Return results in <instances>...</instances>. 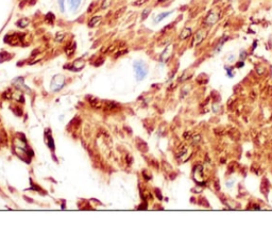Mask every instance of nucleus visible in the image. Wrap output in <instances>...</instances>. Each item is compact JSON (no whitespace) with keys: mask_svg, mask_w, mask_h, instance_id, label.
Returning a JSON list of instances; mask_svg holds the SVG:
<instances>
[{"mask_svg":"<svg viewBox=\"0 0 272 245\" xmlns=\"http://www.w3.org/2000/svg\"><path fill=\"white\" fill-rule=\"evenodd\" d=\"M134 70H135L137 80H143L148 74V67L141 61H137L134 63Z\"/></svg>","mask_w":272,"mask_h":245,"instance_id":"f257e3e1","label":"nucleus"},{"mask_svg":"<svg viewBox=\"0 0 272 245\" xmlns=\"http://www.w3.org/2000/svg\"><path fill=\"white\" fill-rule=\"evenodd\" d=\"M65 84V78L62 75H56L55 77H53L52 81H51V90L54 91H60L64 87Z\"/></svg>","mask_w":272,"mask_h":245,"instance_id":"f03ea898","label":"nucleus"},{"mask_svg":"<svg viewBox=\"0 0 272 245\" xmlns=\"http://www.w3.org/2000/svg\"><path fill=\"white\" fill-rule=\"evenodd\" d=\"M21 41H23V38H21V34H17V33H14V34H8V35L4 38V42L6 43L10 44V45H19V44L21 43Z\"/></svg>","mask_w":272,"mask_h":245,"instance_id":"7ed1b4c3","label":"nucleus"},{"mask_svg":"<svg viewBox=\"0 0 272 245\" xmlns=\"http://www.w3.org/2000/svg\"><path fill=\"white\" fill-rule=\"evenodd\" d=\"M219 20V13L215 11H212L207 14L206 17L204 18V24H207V26H213Z\"/></svg>","mask_w":272,"mask_h":245,"instance_id":"20e7f679","label":"nucleus"},{"mask_svg":"<svg viewBox=\"0 0 272 245\" xmlns=\"http://www.w3.org/2000/svg\"><path fill=\"white\" fill-rule=\"evenodd\" d=\"M206 38V32H205L204 30H202V29H200L199 31H198L197 33H196L195 38H193V45H199V44L202 43L203 41H204V38Z\"/></svg>","mask_w":272,"mask_h":245,"instance_id":"39448f33","label":"nucleus"},{"mask_svg":"<svg viewBox=\"0 0 272 245\" xmlns=\"http://www.w3.org/2000/svg\"><path fill=\"white\" fill-rule=\"evenodd\" d=\"M85 65V62L83 59H77V60L73 61V63L71 64V67H67L69 69L73 70V72H78V70H81Z\"/></svg>","mask_w":272,"mask_h":245,"instance_id":"423d86ee","label":"nucleus"},{"mask_svg":"<svg viewBox=\"0 0 272 245\" xmlns=\"http://www.w3.org/2000/svg\"><path fill=\"white\" fill-rule=\"evenodd\" d=\"M192 28H184L182 30V32L180 33V36H179V38H180L181 41L187 40V38H189L190 35H192Z\"/></svg>","mask_w":272,"mask_h":245,"instance_id":"0eeeda50","label":"nucleus"},{"mask_svg":"<svg viewBox=\"0 0 272 245\" xmlns=\"http://www.w3.org/2000/svg\"><path fill=\"white\" fill-rule=\"evenodd\" d=\"M13 84L15 85L16 87H18L19 90H21V87H23V89H24V90H27V91H29V89L28 87H26V85L24 84V79L23 78H16V79H14L13 80Z\"/></svg>","mask_w":272,"mask_h":245,"instance_id":"6e6552de","label":"nucleus"},{"mask_svg":"<svg viewBox=\"0 0 272 245\" xmlns=\"http://www.w3.org/2000/svg\"><path fill=\"white\" fill-rule=\"evenodd\" d=\"M171 14H172V11L163 12V13L158 14V15L155 17V19H154V20H155V23H160V21H162V20H163V19H165L166 17H168L169 15H171Z\"/></svg>","mask_w":272,"mask_h":245,"instance_id":"1a4fd4ad","label":"nucleus"},{"mask_svg":"<svg viewBox=\"0 0 272 245\" xmlns=\"http://www.w3.org/2000/svg\"><path fill=\"white\" fill-rule=\"evenodd\" d=\"M76 49V44L75 43H69L67 46L65 47V52L67 56H71L73 52H75Z\"/></svg>","mask_w":272,"mask_h":245,"instance_id":"9d476101","label":"nucleus"},{"mask_svg":"<svg viewBox=\"0 0 272 245\" xmlns=\"http://www.w3.org/2000/svg\"><path fill=\"white\" fill-rule=\"evenodd\" d=\"M68 3H69L70 9H71L72 11H75V10H77L78 8H79L81 0H68Z\"/></svg>","mask_w":272,"mask_h":245,"instance_id":"9b49d317","label":"nucleus"},{"mask_svg":"<svg viewBox=\"0 0 272 245\" xmlns=\"http://www.w3.org/2000/svg\"><path fill=\"white\" fill-rule=\"evenodd\" d=\"M29 23H30V21H29L28 18H21L16 23V26L19 27V28H26L29 24Z\"/></svg>","mask_w":272,"mask_h":245,"instance_id":"f8f14e48","label":"nucleus"},{"mask_svg":"<svg viewBox=\"0 0 272 245\" xmlns=\"http://www.w3.org/2000/svg\"><path fill=\"white\" fill-rule=\"evenodd\" d=\"M100 20H101V17H100V16H95V17H93V18L89 20V23H88V26H89L90 28H93V27H95L97 24H99V23H100Z\"/></svg>","mask_w":272,"mask_h":245,"instance_id":"ddd939ff","label":"nucleus"},{"mask_svg":"<svg viewBox=\"0 0 272 245\" xmlns=\"http://www.w3.org/2000/svg\"><path fill=\"white\" fill-rule=\"evenodd\" d=\"M90 99H92V98H90ZM88 101L90 102L92 107L96 108V109H99V108H101V101H100L99 99H97V98H93L92 100H88Z\"/></svg>","mask_w":272,"mask_h":245,"instance_id":"4468645a","label":"nucleus"},{"mask_svg":"<svg viewBox=\"0 0 272 245\" xmlns=\"http://www.w3.org/2000/svg\"><path fill=\"white\" fill-rule=\"evenodd\" d=\"M115 107H117L116 102H113V101H106V102H105V109L112 110V109H114Z\"/></svg>","mask_w":272,"mask_h":245,"instance_id":"2eb2a0df","label":"nucleus"},{"mask_svg":"<svg viewBox=\"0 0 272 245\" xmlns=\"http://www.w3.org/2000/svg\"><path fill=\"white\" fill-rule=\"evenodd\" d=\"M54 19H55V16L53 15V14L51 13V12H50V13H48L47 15H46V20H47L48 23L52 24V23H53V20H54Z\"/></svg>","mask_w":272,"mask_h":245,"instance_id":"dca6fc26","label":"nucleus"},{"mask_svg":"<svg viewBox=\"0 0 272 245\" xmlns=\"http://www.w3.org/2000/svg\"><path fill=\"white\" fill-rule=\"evenodd\" d=\"M48 146L49 148H51L53 150L54 149V144H53V139L52 136H50V134H48Z\"/></svg>","mask_w":272,"mask_h":245,"instance_id":"f3484780","label":"nucleus"},{"mask_svg":"<svg viewBox=\"0 0 272 245\" xmlns=\"http://www.w3.org/2000/svg\"><path fill=\"white\" fill-rule=\"evenodd\" d=\"M64 40V33L63 32H58L55 35V41L56 42H62Z\"/></svg>","mask_w":272,"mask_h":245,"instance_id":"a211bd4d","label":"nucleus"},{"mask_svg":"<svg viewBox=\"0 0 272 245\" xmlns=\"http://www.w3.org/2000/svg\"><path fill=\"white\" fill-rule=\"evenodd\" d=\"M150 11H151L150 9H146V10H144L143 15H141V19H146V18H147V16H148V15H149V13H150Z\"/></svg>","mask_w":272,"mask_h":245,"instance_id":"6ab92c4d","label":"nucleus"},{"mask_svg":"<svg viewBox=\"0 0 272 245\" xmlns=\"http://www.w3.org/2000/svg\"><path fill=\"white\" fill-rule=\"evenodd\" d=\"M111 1H112V0H104L103 3H102V6H101V8L102 9H106L107 7L111 4Z\"/></svg>","mask_w":272,"mask_h":245,"instance_id":"aec40b11","label":"nucleus"},{"mask_svg":"<svg viewBox=\"0 0 272 245\" xmlns=\"http://www.w3.org/2000/svg\"><path fill=\"white\" fill-rule=\"evenodd\" d=\"M148 0H137V1L134 2V6L138 7V6H141V4H144L145 2H147Z\"/></svg>","mask_w":272,"mask_h":245,"instance_id":"412c9836","label":"nucleus"},{"mask_svg":"<svg viewBox=\"0 0 272 245\" xmlns=\"http://www.w3.org/2000/svg\"><path fill=\"white\" fill-rule=\"evenodd\" d=\"M58 4H60V9L62 12L65 11V7H64V0H58Z\"/></svg>","mask_w":272,"mask_h":245,"instance_id":"4be33fe9","label":"nucleus"},{"mask_svg":"<svg viewBox=\"0 0 272 245\" xmlns=\"http://www.w3.org/2000/svg\"><path fill=\"white\" fill-rule=\"evenodd\" d=\"M244 65V61H240V62H238L236 64V67H242V66Z\"/></svg>","mask_w":272,"mask_h":245,"instance_id":"5701e85b","label":"nucleus"},{"mask_svg":"<svg viewBox=\"0 0 272 245\" xmlns=\"http://www.w3.org/2000/svg\"><path fill=\"white\" fill-rule=\"evenodd\" d=\"M244 55H246V52H244V51H242L241 55H240V58H241V60H244Z\"/></svg>","mask_w":272,"mask_h":245,"instance_id":"b1692460","label":"nucleus"},{"mask_svg":"<svg viewBox=\"0 0 272 245\" xmlns=\"http://www.w3.org/2000/svg\"><path fill=\"white\" fill-rule=\"evenodd\" d=\"M158 2H164V1H167V0H158Z\"/></svg>","mask_w":272,"mask_h":245,"instance_id":"393cba45","label":"nucleus"}]
</instances>
